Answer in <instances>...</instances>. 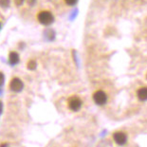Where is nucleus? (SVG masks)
Masks as SVG:
<instances>
[{"label":"nucleus","instance_id":"nucleus-1","mask_svg":"<svg viewBox=\"0 0 147 147\" xmlns=\"http://www.w3.org/2000/svg\"><path fill=\"white\" fill-rule=\"evenodd\" d=\"M37 20L39 21L40 24L44 25V26H49L53 23L54 21V16L52 15V13L49 11H40L37 14Z\"/></svg>","mask_w":147,"mask_h":147},{"label":"nucleus","instance_id":"nucleus-14","mask_svg":"<svg viewBox=\"0 0 147 147\" xmlns=\"http://www.w3.org/2000/svg\"><path fill=\"white\" fill-rule=\"evenodd\" d=\"M0 29H1V23H0Z\"/></svg>","mask_w":147,"mask_h":147},{"label":"nucleus","instance_id":"nucleus-9","mask_svg":"<svg viewBox=\"0 0 147 147\" xmlns=\"http://www.w3.org/2000/svg\"><path fill=\"white\" fill-rule=\"evenodd\" d=\"M10 5V0H0V6L3 8H7Z\"/></svg>","mask_w":147,"mask_h":147},{"label":"nucleus","instance_id":"nucleus-5","mask_svg":"<svg viewBox=\"0 0 147 147\" xmlns=\"http://www.w3.org/2000/svg\"><path fill=\"white\" fill-rule=\"evenodd\" d=\"M113 139L115 142L119 145H124L127 142V135L124 132L118 131L113 134Z\"/></svg>","mask_w":147,"mask_h":147},{"label":"nucleus","instance_id":"nucleus-10","mask_svg":"<svg viewBox=\"0 0 147 147\" xmlns=\"http://www.w3.org/2000/svg\"><path fill=\"white\" fill-rule=\"evenodd\" d=\"M65 2L68 6H74L78 2V0H65Z\"/></svg>","mask_w":147,"mask_h":147},{"label":"nucleus","instance_id":"nucleus-8","mask_svg":"<svg viewBox=\"0 0 147 147\" xmlns=\"http://www.w3.org/2000/svg\"><path fill=\"white\" fill-rule=\"evenodd\" d=\"M27 67L30 70H33V69H35V67H36V63H35V61H33V60H30L29 63L27 64Z\"/></svg>","mask_w":147,"mask_h":147},{"label":"nucleus","instance_id":"nucleus-6","mask_svg":"<svg viewBox=\"0 0 147 147\" xmlns=\"http://www.w3.org/2000/svg\"><path fill=\"white\" fill-rule=\"evenodd\" d=\"M137 96L140 101H147V87H142L137 91Z\"/></svg>","mask_w":147,"mask_h":147},{"label":"nucleus","instance_id":"nucleus-11","mask_svg":"<svg viewBox=\"0 0 147 147\" xmlns=\"http://www.w3.org/2000/svg\"><path fill=\"white\" fill-rule=\"evenodd\" d=\"M4 81H5L4 74H3L1 71H0V86H2V84H4Z\"/></svg>","mask_w":147,"mask_h":147},{"label":"nucleus","instance_id":"nucleus-4","mask_svg":"<svg viewBox=\"0 0 147 147\" xmlns=\"http://www.w3.org/2000/svg\"><path fill=\"white\" fill-rule=\"evenodd\" d=\"M24 87V84L19 78H12L10 82V89L13 92H20Z\"/></svg>","mask_w":147,"mask_h":147},{"label":"nucleus","instance_id":"nucleus-13","mask_svg":"<svg viewBox=\"0 0 147 147\" xmlns=\"http://www.w3.org/2000/svg\"><path fill=\"white\" fill-rule=\"evenodd\" d=\"M28 2H29L30 5H32V4L35 3V0H28Z\"/></svg>","mask_w":147,"mask_h":147},{"label":"nucleus","instance_id":"nucleus-3","mask_svg":"<svg viewBox=\"0 0 147 147\" xmlns=\"http://www.w3.org/2000/svg\"><path fill=\"white\" fill-rule=\"evenodd\" d=\"M92 98L95 104L98 105H104L107 102V95L102 90H97L96 92H94Z\"/></svg>","mask_w":147,"mask_h":147},{"label":"nucleus","instance_id":"nucleus-15","mask_svg":"<svg viewBox=\"0 0 147 147\" xmlns=\"http://www.w3.org/2000/svg\"><path fill=\"white\" fill-rule=\"evenodd\" d=\"M146 79H147V75H146Z\"/></svg>","mask_w":147,"mask_h":147},{"label":"nucleus","instance_id":"nucleus-2","mask_svg":"<svg viewBox=\"0 0 147 147\" xmlns=\"http://www.w3.org/2000/svg\"><path fill=\"white\" fill-rule=\"evenodd\" d=\"M83 105V102L78 96H71L67 100V107L70 111L77 112L79 111Z\"/></svg>","mask_w":147,"mask_h":147},{"label":"nucleus","instance_id":"nucleus-12","mask_svg":"<svg viewBox=\"0 0 147 147\" xmlns=\"http://www.w3.org/2000/svg\"><path fill=\"white\" fill-rule=\"evenodd\" d=\"M14 3L16 6H20L24 3V0H14Z\"/></svg>","mask_w":147,"mask_h":147},{"label":"nucleus","instance_id":"nucleus-7","mask_svg":"<svg viewBox=\"0 0 147 147\" xmlns=\"http://www.w3.org/2000/svg\"><path fill=\"white\" fill-rule=\"evenodd\" d=\"M9 61L11 65H16L19 63V54L15 51H11L9 55Z\"/></svg>","mask_w":147,"mask_h":147}]
</instances>
